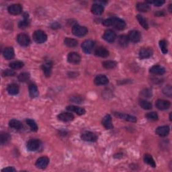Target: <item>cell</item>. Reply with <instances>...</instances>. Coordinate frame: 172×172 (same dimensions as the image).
<instances>
[{
    "instance_id": "7bdbcfd3",
    "label": "cell",
    "mask_w": 172,
    "mask_h": 172,
    "mask_svg": "<svg viewBox=\"0 0 172 172\" xmlns=\"http://www.w3.org/2000/svg\"><path fill=\"white\" fill-rule=\"evenodd\" d=\"M3 76L4 77H12L16 75V73L13 70L11 69H5L2 73Z\"/></svg>"
},
{
    "instance_id": "484cf974",
    "label": "cell",
    "mask_w": 172,
    "mask_h": 172,
    "mask_svg": "<svg viewBox=\"0 0 172 172\" xmlns=\"http://www.w3.org/2000/svg\"><path fill=\"white\" fill-rule=\"evenodd\" d=\"M19 86L16 83H11L7 87V91L10 95H16L19 93Z\"/></svg>"
},
{
    "instance_id": "d6a6232c",
    "label": "cell",
    "mask_w": 172,
    "mask_h": 172,
    "mask_svg": "<svg viewBox=\"0 0 172 172\" xmlns=\"http://www.w3.org/2000/svg\"><path fill=\"white\" fill-rule=\"evenodd\" d=\"M64 43H65V45L67 46L71 47V48H72V47H75L77 46V45H78V42H77V40L71 38H66L65 40H64Z\"/></svg>"
},
{
    "instance_id": "ffe728a7",
    "label": "cell",
    "mask_w": 172,
    "mask_h": 172,
    "mask_svg": "<svg viewBox=\"0 0 172 172\" xmlns=\"http://www.w3.org/2000/svg\"><path fill=\"white\" fill-rule=\"evenodd\" d=\"M102 123L104 128L108 130H110L113 128L112 123V117L110 116V114H107V115L104 117V119H102Z\"/></svg>"
},
{
    "instance_id": "7a4b0ae2",
    "label": "cell",
    "mask_w": 172,
    "mask_h": 172,
    "mask_svg": "<svg viewBox=\"0 0 172 172\" xmlns=\"http://www.w3.org/2000/svg\"><path fill=\"white\" fill-rule=\"evenodd\" d=\"M33 39L37 44H42L47 40V35L42 30H36L33 35Z\"/></svg>"
},
{
    "instance_id": "44dd1931",
    "label": "cell",
    "mask_w": 172,
    "mask_h": 172,
    "mask_svg": "<svg viewBox=\"0 0 172 172\" xmlns=\"http://www.w3.org/2000/svg\"><path fill=\"white\" fill-rule=\"evenodd\" d=\"M95 54L96 56L102 57V58H106V57L109 56V51L104 47L99 46L96 49Z\"/></svg>"
},
{
    "instance_id": "3957f363",
    "label": "cell",
    "mask_w": 172,
    "mask_h": 172,
    "mask_svg": "<svg viewBox=\"0 0 172 172\" xmlns=\"http://www.w3.org/2000/svg\"><path fill=\"white\" fill-rule=\"evenodd\" d=\"M87 28L85 26L79 25H74L72 28V33L73 35L78 37H82L86 36L87 34Z\"/></svg>"
},
{
    "instance_id": "681fc988",
    "label": "cell",
    "mask_w": 172,
    "mask_h": 172,
    "mask_svg": "<svg viewBox=\"0 0 172 172\" xmlns=\"http://www.w3.org/2000/svg\"><path fill=\"white\" fill-rule=\"evenodd\" d=\"M156 15L158 16H164L165 15V13H163V11L162 12H158L157 13H156Z\"/></svg>"
},
{
    "instance_id": "5bb4252c",
    "label": "cell",
    "mask_w": 172,
    "mask_h": 172,
    "mask_svg": "<svg viewBox=\"0 0 172 172\" xmlns=\"http://www.w3.org/2000/svg\"><path fill=\"white\" fill-rule=\"evenodd\" d=\"M8 12L12 15H18L22 12V7L20 4H12L8 7Z\"/></svg>"
},
{
    "instance_id": "8fae6325",
    "label": "cell",
    "mask_w": 172,
    "mask_h": 172,
    "mask_svg": "<svg viewBox=\"0 0 172 172\" xmlns=\"http://www.w3.org/2000/svg\"><path fill=\"white\" fill-rule=\"evenodd\" d=\"M42 69L46 77H50L51 75L53 63L50 60H46L45 63L42 65Z\"/></svg>"
},
{
    "instance_id": "603a6c76",
    "label": "cell",
    "mask_w": 172,
    "mask_h": 172,
    "mask_svg": "<svg viewBox=\"0 0 172 172\" xmlns=\"http://www.w3.org/2000/svg\"><path fill=\"white\" fill-rule=\"evenodd\" d=\"M67 110L70 111V112H75L78 115H83L86 113V110L79 106H69L67 107Z\"/></svg>"
},
{
    "instance_id": "52a82bcc",
    "label": "cell",
    "mask_w": 172,
    "mask_h": 172,
    "mask_svg": "<svg viewBox=\"0 0 172 172\" xmlns=\"http://www.w3.org/2000/svg\"><path fill=\"white\" fill-rule=\"evenodd\" d=\"M40 146V141L38 139H30L26 144L27 149L30 151H35L39 149Z\"/></svg>"
},
{
    "instance_id": "7dc6e473",
    "label": "cell",
    "mask_w": 172,
    "mask_h": 172,
    "mask_svg": "<svg viewBox=\"0 0 172 172\" xmlns=\"http://www.w3.org/2000/svg\"><path fill=\"white\" fill-rule=\"evenodd\" d=\"M165 1H161V0H157V1H154V2H152V3H153V4L156 5V6H157V7H159L161 5H162L163 4H164L165 3Z\"/></svg>"
},
{
    "instance_id": "b9f144b4",
    "label": "cell",
    "mask_w": 172,
    "mask_h": 172,
    "mask_svg": "<svg viewBox=\"0 0 172 172\" xmlns=\"http://www.w3.org/2000/svg\"><path fill=\"white\" fill-rule=\"evenodd\" d=\"M146 117L148 120H151V121H156L158 120V115L156 112H149L146 114Z\"/></svg>"
},
{
    "instance_id": "f907efd6",
    "label": "cell",
    "mask_w": 172,
    "mask_h": 172,
    "mask_svg": "<svg viewBox=\"0 0 172 172\" xmlns=\"http://www.w3.org/2000/svg\"><path fill=\"white\" fill-rule=\"evenodd\" d=\"M170 120L171 121V113H170Z\"/></svg>"
},
{
    "instance_id": "8d00e7d4",
    "label": "cell",
    "mask_w": 172,
    "mask_h": 172,
    "mask_svg": "<svg viewBox=\"0 0 172 172\" xmlns=\"http://www.w3.org/2000/svg\"><path fill=\"white\" fill-rule=\"evenodd\" d=\"M26 122L27 123V124L30 126V129H31L34 132H36L38 130V126H37L36 123H35V120H33L32 119H27L26 120Z\"/></svg>"
},
{
    "instance_id": "8992f818",
    "label": "cell",
    "mask_w": 172,
    "mask_h": 172,
    "mask_svg": "<svg viewBox=\"0 0 172 172\" xmlns=\"http://www.w3.org/2000/svg\"><path fill=\"white\" fill-rule=\"evenodd\" d=\"M81 138L83 141H87V142H96L97 139L96 134L92 132H90V131H86V132L82 133Z\"/></svg>"
},
{
    "instance_id": "60d3db41",
    "label": "cell",
    "mask_w": 172,
    "mask_h": 172,
    "mask_svg": "<svg viewBox=\"0 0 172 172\" xmlns=\"http://www.w3.org/2000/svg\"><path fill=\"white\" fill-rule=\"evenodd\" d=\"M159 46H160V49L161 50L163 54H166L168 52L167 50V42L166 40H160L159 41Z\"/></svg>"
},
{
    "instance_id": "2e32d148",
    "label": "cell",
    "mask_w": 172,
    "mask_h": 172,
    "mask_svg": "<svg viewBox=\"0 0 172 172\" xmlns=\"http://www.w3.org/2000/svg\"><path fill=\"white\" fill-rule=\"evenodd\" d=\"M114 115H115L117 118H119V119L125 120L126 121H129V122H131V123H136L137 122L136 117L133 116L131 115H129V114L120 113V112H114Z\"/></svg>"
},
{
    "instance_id": "d4e9b609",
    "label": "cell",
    "mask_w": 172,
    "mask_h": 172,
    "mask_svg": "<svg viewBox=\"0 0 172 172\" xmlns=\"http://www.w3.org/2000/svg\"><path fill=\"white\" fill-rule=\"evenodd\" d=\"M91 12H92L94 15H101L104 12V7L101 4L95 3V4L92 5V8H91Z\"/></svg>"
},
{
    "instance_id": "f35d334b",
    "label": "cell",
    "mask_w": 172,
    "mask_h": 172,
    "mask_svg": "<svg viewBox=\"0 0 172 172\" xmlns=\"http://www.w3.org/2000/svg\"><path fill=\"white\" fill-rule=\"evenodd\" d=\"M30 79V74L28 73L24 72L20 73L18 76V80L20 82H26Z\"/></svg>"
},
{
    "instance_id": "d6986e66",
    "label": "cell",
    "mask_w": 172,
    "mask_h": 172,
    "mask_svg": "<svg viewBox=\"0 0 172 172\" xmlns=\"http://www.w3.org/2000/svg\"><path fill=\"white\" fill-rule=\"evenodd\" d=\"M156 133L161 137H166L170 133V127L168 126H161L158 127L156 130Z\"/></svg>"
},
{
    "instance_id": "277c9868",
    "label": "cell",
    "mask_w": 172,
    "mask_h": 172,
    "mask_svg": "<svg viewBox=\"0 0 172 172\" xmlns=\"http://www.w3.org/2000/svg\"><path fill=\"white\" fill-rule=\"evenodd\" d=\"M95 45V42H94L92 40H86L85 41L83 42L82 45V48L83 51L86 54H90L92 51V50Z\"/></svg>"
},
{
    "instance_id": "ab89813d",
    "label": "cell",
    "mask_w": 172,
    "mask_h": 172,
    "mask_svg": "<svg viewBox=\"0 0 172 172\" xmlns=\"http://www.w3.org/2000/svg\"><path fill=\"white\" fill-rule=\"evenodd\" d=\"M29 24H30V22L28 20V17H26V18H24V19L18 23V26L20 28L24 29L29 26Z\"/></svg>"
},
{
    "instance_id": "6da1fadb",
    "label": "cell",
    "mask_w": 172,
    "mask_h": 172,
    "mask_svg": "<svg viewBox=\"0 0 172 172\" xmlns=\"http://www.w3.org/2000/svg\"><path fill=\"white\" fill-rule=\"evenodd\" d=\"M103 25L105 26H113L119 30H123L126 27V23L124 20L118 18H111L103 21Z\"/></svg>"
},
{
    "instance_id": "5b68a950",
    "label": "cell",
    "mask_w": 172,
    "mask_h": 172,
    "mask_svg": "<svg viewBox=\"0 0 172 172\" xmlns=\"http://www.w3.org/2000/svg\"><path fill=\"white\" fill-rule=\"evenodd\" d=\"M17 41L18 44L22 46H27L30 45V38L28 35L26 34H20L17 36Z\"/></svg>"
},
{
    "instance_id": "9c48e42d",
    "label": "cell",
    "mask_w": 172,
    "mask_h": 172,
    "mask_svg": "<svg viewBox=\"0 0 172 172\" xmlns=\"http://www.w3.org/2000/svg\"><path fill=\"white\" fill-rule=\"evenodd\" d=\"M67 61L71 64H78L81 61V56L75 52L70 53L67 56Z\"/></svg>"
},
{
    "instance_id": "836d02e7",
    "label": "cell",
    "mask_w": 172,
    "mask_h": 172,
    "mask_svg": "<svg viewBox=\"0 0 172 172\" xmlns=\"http://www.w3.org/2000/svg\"><path fill=\"white\" fill-rule=\"evenodd\" d=\"M102 65L104 68L107 69H110L115 68L117 65V63L114 61V60H106V61L103 62Z\"/></svg>"
},
{
    "instance_id": "30bf717a",
    "label": "cell",
    "mask_w": 172,
    "mask_h": 172,
    "mask_svg": "<svg viewBox=\"0 0 172 172\" xmlns=\"http://www.w3.org/2000/svg\"><path fill=\"white\" fill-rule=\"evenodd\" d=\"M103 38L108 42H113L116 38V35L112 30H108L104 32Z\"/></svg>"
},
{
    "instance_id": "f6af8a7d",
    "label": "cell",
    "mask_w": 172,
    "mask_h": 172,
    "mask_svg": "<svg viewBox=\"0 0 172 172\" xmlns=\"http://www.w3.org/2000/svg\"><path fill=\"white\" fill-rule=\"evenodd\" d=\"M163 93L166 94V96L171 97V87L170 86H168L167 87H165V89L163 90Z\"/></svg>"
},
{
    "instance_id": "ba28073f",
    "label": "cell",
    "mask_w": 172,
    "mask_h": 172,
    "mask_svg": "<svg viewBox=\"0 0 172 172\" xmlns=\"http://www.w3.org/2000/svg\"><path fill=\"white\" fill-rule=\"evenodd\" d=\"M128 38L131 42L137 43L141 39V34L138 30H131L128 35Z\"/></svg>"
},
{
    "instance_id": "ee69618b",
    "label": "cell",
    "mask_w": 172,
    "mask_h": 172,
    "mask_svg": "<svg viewBox=\"0 0 172 172\" xmlns=\"http://www.w3.org/2000/svg\"><path fill=\"white\" fill-rule=\"evenodd\" d=\"M142 95L145 97H151L152 96V92H151V90L146 89L142 92Z\"/></svg>"
},
{
    "instance_id": "c3c4849f",
    "label": "cell",
    "mask_w": 172,
    "mask_h": 172,
    "mask_svg": "<svg viewBox=\"0 0 172 172\" xmlns=\"http://www.w3.org/2000/svg\"><path fill=\"white\" fill-rule=\"evenodd\" d=\"M16 170L13 167H8L2 170V171H8V172H12V171H15Z\"/></svg>"
},
{
    "instance_id": "bcb514c9",
    "label": "cell",
    "mask_w": 172,
    "mask_h": 172,
    "mask_svg": "<svg viewBox=\"0 0 172 172\" xmlns=\"http://www.w3.org/2000/svg\"><path fill=\"white\" fill-rule=\"evenodd\" d=\"M71 101L74 103H81L83 101L82 97L80 96H73L71 98Z\"/></svg>"
},
{
    "instance_id": "f1b7e54d",
    "label": "cell",
    "mask_w": 172,
    "mask_h": 172,
    "mask_svg": "<svg viewBox=\"0 0 172 172\" xmlns=\"http://www.w3.org/2000/svg\"><path fill=\"white\" fill-rule=\"evenodd\" d=\"M118 42H119V44L121 46L126 47L129 45V39L128 38V36L123 35L119 36V39H118Z\"/></svg>"
},
{
    "instance_id": "83f0119b",
    "label": "cell",
    "mask_w": 172,
    "mask_h": 172,
    "mask_svg": "<svg viewBox=\"0 0 172 172\" xmlns=\"http://www.w3.org/2000/svg\"><path fill=\"white\" fill-rule=\"evenodd\" d=\"M10 141H11V137L8 133L5 132L1 133V134H0V142H1L2 145H6L9 143Z\"/></svg>"
},
{
    "instance_id": "4dcf8cb0",
    "label": "cell",
    "mask_w": 172,
    "mask_h": 172,
    "mask_svg": "<svg viewBox=\"0 0 172 172\" xmlns=\"http://www.w3.org/2000/svg\"><path fill=\"white\" fill-rule=\"evenodd\" d=\"M9 126L16 130H20L22 128V123L19 120L16 119H12L10 120L9 122Z\"/></svg>"
},
{
    "instance_id": "e575fe53",
    "label": "cell",
    "mask_w": 172,
    "mask_h": 172,
    "mask_svg": "<svg viewBox=\"0 0 172 172\" xmlns=\"http://www.w3.org/2000/svg\"><path fill=\"white\" fill-rule=\"evenodd\" d=\"M24 65L23 62L19 61V60H16V61H13L9 63V67L12 69H22Z\"/></svg>"
},
{
    "instance_id": "cb8c5ba5",
    "label": "cell",
    "mask_w": 172,
    "mask_h": 172,
    "mask_svg": "<svg viewBox=\"0 0 172 172\" xmlns=\"http://www.w3.org/2000/svg\"><path fill=\"white\" fill-rule=\"evenodd\" d=\"M3 55L7 60H9L14 57V50L12 47H7L3 51Z\"/></svg>"
},
{
    "instance_id": "9a60e30c",
    "label": "cell",
    "mask_w": 172,
    "mask_h": 172,
    "mask_svg": "<svg viewBox=\"0 0 172 172\" xmlns=\"http://www.w3.org/2000/svg\"><path fill=\"white\" fill-rule=\"evenodd\" d=\"M109 83V79L106 75H99L94 79V83L96 86H104Z\"/></svg>"
},
{
    "instance_id": "7c38bea8",
    "label": "cell",
    "mask_w": 172,
    "mask_h": 172,
    "mask_svg": "<svg viewBox=\"0 0 172 172\" xmlns=\"http://www.w3.org/2000/svg\"><path fill=\"white\" fill-rule=\"evenodd\" d=\"M49 159L47 157H41L36 161V166L40 169H45L49 165Z\"/></svg>"
},
{
    "instance_id": "1f68e13d",
    "label": "cell",
    "mask_w": 172,
    "mask_h": 172,
    "mask_svg": "<svg viewBox=\"0 0 172 172\" xmlns=\"http://www.w3.org/2000/svg\"><path fill=\"white\" fill-rule=\"evenodd\" d=\"M150 8V5L147 3H139L137 4V9L139 12H147L149 11Z\"/></svg>"
},
{
    "instance_id": "e0dca14e",
    "label": "cell",
    "mask_w": 172,
    "mask_h": 172,
    "mask_svg": "<svg viewBox=\"0 0 172 172\" xmlns=\"http://www.w3.org/2000/svg\"><path fill=\"white\" fill-rule=\"evenodd\" d=\"M58 119L63 122H70L74 119V116L72 113L70 112H62L57 116Z\"/></svg>"
},
{
    "instance_id": "4fadbf2b",
    "label": "cell",
    "mask_w": 172,
    "mask_h": 172,
    "mask_svg": "<svg viewBox=\"0 0 172 172\" xmlns=\"http://www.w3.org/2000/svg\"><path fill=\"white\" fill-rule=\"evenodd\" d=\"M153 51L150 48H143L140 50L139 56L141 59H148L153 55Z\"/></svg>"
},
{
    "instance_id": "7402d4cb",
    "label": "cell",
    "mask_w": 172,
    "mask_h": 172,
    "mask_svg": "<svg viewBox=\"0 0 172 172\" xmlns=\"http://www.w3.org/2000/svg\"><path fill=\"white\" fill-rule=\"evenodd\" d=\"M149 71L154 75H163L166 73V69L160 65H154L150 69Z\"/></svg>"
},
{
    "instance_id": "ac0fdd59",
    "label": "cell",
    "mask_w": 172,
    "mask_h": 172,
    "mask_svg": "<svg viewBox=\"0 0 172 172\" xmlns=\"http://www.w3.org/2000/svg\"><path fill=\"white\" fill-rule=\"evenodd\" d=\"M156 107L159 110H167L170 107L171 104L167 100H158L156 102Z\"/></svg>"
},
{
    "instance_id": "d590c367",
    "label": "cell",
    "mask_w": 172,
    "mask_h": 172,
    "mask_svg": "<svg viewBox=\"0 0 172 172\" xmlns=\"http://www.w3.org/2000/svg\"><path fill=\"white\" fill-rule=\"evenodd\" d=\"M137 18L138 20V21H139L140 24L145 29L147 30L148 28H149V25H148V23L147 22V20H146L145 18H143V16L137 15Z\"/></svg>"
},
{
    "instance_id": "74e56055",
    "label": "cell",
    "mask_w": 172,
    "mask_h": 172,
    "mask_svg": "<svg viewBox=\"0 0 172 172\" xmlns=\"http://www.w3.org/2000/svg\"><path fill=\"white\" fill-rule=\"evenodd\" d=\"M139 105L143 109L145 110H151L152 108V104H151V103L145 100L140 101Z\"/></svg>"
},
{
    "instance_id": "f546056e",
    "label": "cell",
    "mask_w": 172,
    "mask_h": 172,
    "mask_svg": "<svg viewBox=\"0 0 172 172\" xmlns=\"http://www.w3.org/2000/svg\"><path fill=\"white\" fill-rule=\"evenodd\" d=\"M144 161L147 164L149 165L151 167H156V163L155 162L153 157L149 154H146L144 156Z\"/></svg>"
},
{
    "instance_id": "816d5d0a",
    "label": "cell",
    "mask_w": 172,
    "mask_h": 172,
    "mask_svg": "<svg viewBox=\"0 0 172 172\" xmlns=\"http://www.w3.org/2000/svg\"><path fill=\"white\" fill-rule=\"evenodd\" d=\"M171 5H170V12H171Z\"/></svg>"
},
{
    "instance_id": "4316f807",
    "label": "cell",
    "mask_w": 172,
    "mask_h": 172,
    "mask_svg": "<svg viewBox=\"0 0 172 172\" xmlns=\"http://www.w3.org/2000/svg\"><path fill=\"white\" fill-rule=\"evenodd\" d=\"M29 94L31 98H35L38 96V91L35 83H30L28 87Z\"/></svg>"
}]
</instances>
